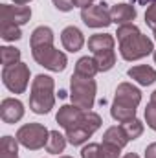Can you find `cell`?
I'll return each instance as SVG.
<instances>
[{
	"mask_svg": "<svg viewBox=\"0 0 156 158\" xmlns=\"http://www.w3.org/2000/svg\"><path fill=\"white\" fill-rule=\"evenodd\" d=\"M103 143H109V145H114L117 149H123L127 143H129V138L127 134L123 132L121 125H112L105 131L103 134Z\"/></svg>",
	"mask_w": 156,
	"mask_h": 158,
	"instance_id": "17",
	"label": "cell"
},
{
	"mask_svg": "<svg viewBox=\"0 0 156 158\" xmlns=\"http://www.w3.org/2000/svg\"><path fill=\"white\" fill-rule=\"evenodd\" d=\"M2 83L13 94H24L30 85V66L24 63H17L13 66L2 68Z\"/></svg>",
	"mask_w": 156,
	"mask_h": 158,
	"instance_id": "7",
	"label": "cell"
},
{
	"mask_svg": "<svg viewBox=\"0 0 156 158\" xmlns=\"http://www.w3.org/2000/svg\"><path fill=\"white\" fill-rule=\"evenodd\" d=\"M97 94V83L94 77H83L74 74L70 77V99L72 105H76L83 110H90L96 103Z\"/></svg>",
	"mask_w": 156,
	"mask_h": 158,
	"instance_id": "4",
	"label": "cell"
},
{
	"mask_svg": "<svg viewBox=\"0 0 156 158\" xmlns=\"http://www.w3.org/2000/svg\"><path fill=\"white\" fill-rule=\"evenodd\" d=\"M61 42H63L64 50L76 53V52H79L84 46V35H83V31L79 28H76V26H66L61 31Z\"/></svg>",
	"mask_w": 156,
	"mask_h": 158,
	"instance_id": "13",
	"label": "cell"
},
{
	"mask_svg": "<svg viewBox=\"0 0 156 158\" xmlns=\"http://www.w3.org/2000/svg\"><path fill=\"white\" fill-rule=\"evenodd\" d=\"M53 30L48 26H39L33 30L31 39H30V46L37 48V46H46V44H53Z\"/></svg>",
	"mask_w": 156,
	"mask_h": 158,
	"instance_id": "18",
	"label": "cell"
},
{
	"mask_svg": "<svg viewBox=\"0 0 156 158\" xmlns=\"http://www.w3.org/2000/svg\"><path fill=\"white\" fill-rule=\"evenodd\" d=\"M0 118L4 123H17L24 118V103L15 98H4L0 103Z\"/></svg>",
	"mask_w": 156,
	"mask_h": 158,
	"instance_id": "11",
	"label": "cell"
},
{
	"mask_svg": "<svg viewBox=\"0 0 156 158\" xmlns=\"http://www.w3.org/2000/svg\"><path fill=\"white\" fill-rule=\"evenodd\" d=\"M51 2H53V6H55L59 11H63V13H68V11L74 9V2H72V0H51Z\"/></svg>",
	"mask_w": 156,
	"mask_h": 158,
	"instance_id": "29",
	"label": "cell"
},
{
	"mask_svg": "<svg viewBox=\"0 0 156 158\" xmlns=\"http://www.w3.org/2000/svg\"><path fill=\"white\" fill-rule=\"evenodd\" d=\"M0 158H18V140L13 136H2L0 140Z\"/></svg>",
	"mask_w": 156,
	"mask_h": 158,
	"instance_id": "21",
	"label": "cell"
},
{
	"mask_svg": "<svg viewBox=\"0 0 156 158\" xmlns=\"http://www.w3.org/2000/svg\"><path fill=\"white\" fill-rule=\"evenodd\" d=\"M145 121H147V127L153 129L156 132V101H149V103H147V109H145Z\"/></svg>",
	"mask_w": 156,
	"mask_h": 158,
	"instance_id": "27",
	"label": "cell"
},
{
	"mask_svg": "<svg viewBox=\"0 0 156 158\" xmlns=\"http://www.w3.org/2000/svg\"><path fill=\"white\" fill-rule=\"evenodd\" d=\"M59 158H72V156H59Z\"/></svg>",
	"mask_w": 156,
	"mask_h": 158,
	"instance_id": "37",
	"label": "cell"
},
{
	"mask_svg": "<svg viewBox=\"0 0 156 158\" xmlns=\"http://www.w3.org/2000/svg\"><path fill=\"white\" fill-rule=\"evenodd\" d=\"M129 77L134 79L136 83H140L142 86H149L156 81V70L153 66H147V64H138V66H132L129 68Z\"/></svg>",
	"mask_w": 156,
	"mask_h": 158,
	"instance_id": "16",
	"label": "cell"
},
{
	"mask_svg": "<svg viewBox=\"0 0 156 158\" xmlns=\"http://www.w3.org/2000/svg\"><path fill=\"white\" fill-rule=\"evenodd\" d=\"M145 24L154 31L156 30V2L147 6V11H145Z\"/></svg>",
	"mask_w": 156,
	"mask_h": 158,
	"instance_id": "28",
	"label": "cell"
},
{
	"mask_svg": "<svg viewBox=\"0 0 156 158\" xmlns=\"http://www.w3.org/2000/svg\"><path fill=\"white\" fill-rule=\"evenodd\" d=\"M72 2H74V7H81V9H84V7L92 6L96 0H72Z\"/></svg>",
	"mask_w": 156,
	"mask_h": 158,
	"instance_id": "31",
	"label": "cell"
},
{
	"mask_svg": "<svg viewBox=\"0 0 156 158\" xmlns=\"http://www.w3.org/2000/svg\"><path fill=\"white\" fill-rule=\"evenodd\" d=\"M101 123H103V119H101V116H99L97 112H94V110H84L79 127H84L86 131H90V132L94 134L96 131L101 129Z\"/></svg>",
	"mask_w": 156,
	"mask_h": 158,
	"instance_id": "23",
	"label": "cell"
},
{
	"mask_svg": "<svg viewBox=\"0 0 156 158\" xmlns=\"http://www.w3.org/2000/svg\"><path fill=\"white\" fill-rule=\"evenodd\" d=\"M142 103V92L138 86L130 83H119L116 88V96L110 107V116L119 121H130L136 118V107Z\"/></svg>",
	"mask_w": 156,
	"mask_h": 158,
	"instance_id": "2",
	"label": "cell"
},
{
	"mask_svg": "<svg viewBox=\"0 0 156 158\" xmlns=\"http://www.w3.org/2000/svg\"><path fill=\"white\" fill-rule=\"evenodd\" d=\"M145 158H156V142L149 143L145 147Z\"/></svg>",
	"mask_w": 156,
	"mask_h": 158,
	"instance_id": "30",
	"label": "cell"
},
{
	"mask_svg": "<svg viewBox=\"0 0 156 158\" xmlns=\"http://www.w3.org/2000/svg\"><path fill=\"white\" fill-rule=\"evenodd\" d=\"M119 151L109 143H88L81 149V158H119Z\"/></svg>",
	"mask_w": 156,
	"mask_h": 158,
	"instance_id": "12",
	"label": "cell"
},
{
	"mask_svg": "<svg viewBox=\"0 0 156 158\" xmlns=\"http://www.w3.org/2000/svg\"><path fill=\"white\" fill-rule=\"evenodd\" d=\"M81 20L88 28H107L112 24L110 17V7L107 2H99L96 6H88L81 9Z\"/></svg>",
	"mask_w": 156,
	"mask_h": 158,
	"instance_id": "8",
	"label": "cell"
},
{
	"mask_svg": "<svg viewBox=\"0 0 156 158\" xmlns=\"http://www.w3.org/2000/svg\"><path fill=\"white\" fill-rule=\"evenodd\" d=\"M110 17H112V22L117 26L130 24L136 19V7L130 4H116L110 7Z\"/></svg>",
	"mask_w": 156,
	"mask_h": 158,
	"instance_id": "15",
	"label": "cell"
},
{
	"mask_svg": "<svg viewBox=\"0 0 156 158\" xmlns=\"http://www.w3.org/2000/svg\"><path fill=\"white\" fill-rule=\"evenodd\" d=\"M83 114H84V110L76 107V105H63L59 109L55 119H57L59 127H63L64 131H70V129H76V127L81 125Z\"/></svg>",
	"mask_w": 156,
	"mask_h": 158,
	"instance_id": "10",
	"label": "cell"
},
{
	"mask_svg": "<svg viewBox=\"0 0 156 158\" xmlns=\"http://www.w3.org/2000/svg\"><path fill=\"white\" fill-rule=\"evenodd\" d=\"M121 129H123V132L127 134L129 142H130V140H136V138H140V136L143 134V123H142L138 118L121 123Z\"/></svg>",
	"mask_w": 156,
	"mask_h": 158,
	"instance_id": "26",
	"label": "cell"
},
{
	"mask_svg": "<svg viewBox=\"0 0 156 158\" xmlns=\"http://www.w3.org/2000/svg\"><path fill=\"white\" fill-rule=\"evenodd\" d=\"M31 55H33V59H35L37 64L44 66L46 70H51V72H63L66 68V64H68L66 53H63L61 50H57L53 44L31 48Z\"/></svg>",
	"mask_w": 156,
	"mask_h": 158,
	"instance_id": "6",
	"label": "cell"
},
{
	"mask_svg": "<svg viewBox=\"0 0 156 158\" xmlns=\"http://www.w3.org/2000/svg\"><path fill=\"white\" fill-rule=\"evenodd\" d=\"M15 138L18 140V143L22 147H26L30 151H39L42 147H46L50 131L42 123H26L17 131Z\"/></svg>",
	"mask_w": 156,
	"mask_h": 158,
	"instance_id": "5",
	"label": "cell"
},
{
	"mask_svg": "<svg viewBox=\"0 0 156 158\" xmlns=\"http://www.w3.org/2000/svg\"><path fill=\"white\" fill-rule=\"evenodd\" d=\"M0 61L4 66H13L20 63V50L13 46H2L0 48Z\"/></svg>",
	"mask_w": 156,
	"mask_h": 158,
	"instance_id": "24",
	"label": "cell"
},
{
	"mask_svg": "<svg viewBox=\"0 0 156 158\" xmlns=\"http://www.w3.org/2000/svg\"><path fill=\"white\" fill-rule=\"evenodd\" d=\"M121 158H140V156H138L136 153H127L125 156H121Z\"/></svg>",
	"mask_w": 156,
	"mask_h": 158,
	"instance_id": "34",
	"label": "cell"
},
{
	"mask_svg": "<svg viewBox=\"0 0 156 158\" xmlns=\"http://www.w3.org/2000/svg\"><path fill=\"white\" fill-rule=\"evenodd\" d=\"M151 101H156V90L151 94Z\"/></svg>",
	"mask_w": 156,
	"mask_h": 158,
	"instance_id": "35",
	"label": "cell"
},
{
	"mask_svg": "<svg viewBox=\"0 0 156 158\" xmlns=\"http://www.w3.org/2000/svg\"><path fill=\"white\" fill-rule=\"evenodd\" d=\"M92 136L90 131H86L84 127H76V129H70L66 131V140L70 145L77 147V145H83L84 142H88V138Z\"/></svg>",
	"mask_w": 156,
	"mask_h": 158,
	"instance_id": "22",
	"label": "cell"
},
{
	"mask_svg": "<svg viewBox=\"0 0 156 158\" xmlns=\"http://www.w3.org/2000/svg\"><path fill=\"white\" fill-rule=\"evenodd\" d=\"M55 81L50 76L39 74L31 81V94H30V109L35 114H48L55 105Z\"/></svg>",
	"mask_w": 156,
	"mask_h": 158,
	"instance_id": "3",
	"label": "cell"
},
{
	"mask_svg": "<svg viewBox=\"0 0 156 158\" xmlns=\"http://www.w3.org/2000/svg\"><path fill=\"white\" fill-rule=\"evenodd\" d=\"M11 2H15V6H26V4H30L31 0H11Z\"/></svg>",
	"mask_w": 156,
	"mask_h": 158,
	"instance_id": "33",
	"label": "cell"
},
{
	"mask_svg": "<svg viewBox=\"0 0 156 158\" xmlns=\"http://www.w3.org/2000/svg\"><path fill=\"white\" fill-rule=\"evenodd\" d=\"M0 37L6 42H15L22 37L20 26L17 24H9V22H0Z\"/></svg>",
	"mask_w": 156,
	"mask_h": 158,
	"instance_id": "25",
	"label": "cell"
},
{
	"mask_svg": "<svg viewBox=\"0 0 156 158\" xmlns=\"http://www.w3.org/2000/svg\"><path fill=\"white\" fill-rule=\"evenodd\" d=\"M66 136H63L59 131H50V138H48V143H46V151L50 155H59V153H64V147H66Z\"/></svg>",
	"mask_w": 156,
	"mask_h": 158,
	"instance_id": "20",
	"label": "cell"
},
{
	"mask_svg": "<svg viewBox=\"0 0 156 158\" xmlns=\"http://www.w3.org/2000/svg\"><path fill=\"white\" fill-rule=\"evenodd\" d=\"M130 2L140 4V6H149V4H153V2H156V0H130Z\"/></svg>",
	"mask_w": 156,
	"mask_h": 158,
	"instance_id": "32",
	"label": "cell"
},
{
	"mask_svg": "<svg viewBox=\"0 0 156 158\" xmlns=\"http://www.w3.org/2000/svg\"><path fill=\"white\" fill-rule=\"evenodd\" d=\"M116 35H117V44H119V53L129 63L154 53V42L147 35H143L140 31V28L132 22L119 26Z\"/></svg>",
	"mask_w": 156,
	"mask_h": 158,
	"instance_id": "1",
	"label": "cell"
},
{
	"mask_svg": "<svg viewBox=\"0 0 156 158\" xmlns=\"http://www.w3.org/2000/svg\"><path fill=\"white\" fill-rule=\"evenodd\" d=\"M97 72H99V66H97L96 59L84 55V57H81L77 63H76V72L74 74L83 76V77H96Z\"/></svg>",
	"mask_w": 156,
	"mask_h": 158,
	"instance_id": "19",
	"label": "cell"
},
{
	"mask_svg": "<svg viewBox=\"0 0 156 158\" xmlns=\"http://www.w3.org/2000/svg\"><path fill=\"white\" fill-rule=\"evenodd\" d=\"M30 19H31V7L28 6H9V4L0 6V22L22 26L30 22Z\"/></svg>",
	"mask_w": 156,
	"mask_h": 158,
	"instance_id": "9",
	"label": "cell"
},
{
	"mask_svg": "<svg viewBox=\"0 0 156 158\" xmlns=\"http://www.w3.org/2000/svg\"><path fill=\"white\" fill-rule=\"evenodd\" d=\"M153 55H154V63H156V50H154V53H153Z\"/></svg>",
	"mask_w": 156,
	"mask_h": 158,
	"instance_id": "36",
	"label": "cell"
},
{
	"mask_svg": "<svg viewBox=\"0 0 156 158\" xmlns=\"http://www.w3.org/2000/svg\"><path fill=\"white\" fill-rule=\"evenodd\" d=\"M154 40H156V30H154Z\"/></svg>",
	"mask_w": 156,
	"mask_h": 158,
	"instance_id": "38",
	"label": "cell"
},
{
	"mask_svg": "<svg viewBox=\"0 0 156 158\" xmlns=\"http://www.w3.org/2000/svg\"><path fill=\"white\" fill-rule=\"evenodd\" d=\"M88 50L92 52V55L114 52V37L110 33H96L88 39Z\"/></svg>",
	"mask_w": 156,
	"mask_h": 158,
	"instance_id": "14",
	"label": "cell"
}]
</instances>
